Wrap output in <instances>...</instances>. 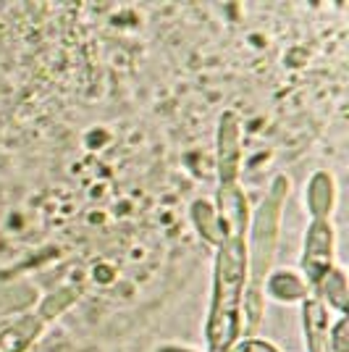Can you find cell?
I'll return each mask as SVG.
<instances>
[{
	"mask_svg": "<svg viewBox=\"0 0 349 352\" xmlns=\"http://www.w3.org/2000/svg\"><path fill=\"white\" fill-rule=\"evenodd\" d=\"M245 242L242 234H226L216 265V297L207 326L210 352H229L239 321V292L245 284Z\"/></svg>",
	"mask_w": 349,
	"mask_h": 352,
	"instance_id": "obj_1",
	"label": "cell"
},
{
	"mask_svg": "<svg viewBox=\"0 0 349 352\" xmlns=\"http://www.w3.org/2000/svg\"><path fill=\"white\" fill-rule=\"evenodd\" d=\"M286 187L289 184L284 179H276L271 197L260 206L258 219H255V232H252V279H255V287L249 292V297H255V300H258V287H260L262 281V274L268 271L273 250H276L278 213H281V203H284Z\"/></svg>",
	"mask_w": 349,
	"mask_h": 352,
	"instance_id": "obj_2",
	"label": "cell"
},
{
	"mask_svg": "<svg viewBox=\"0 0 349 352\" xmlns=\"http://www.w3.org/2000/svg\"><path fill=\"white\" fill-rule=\"evenodd\" d=\"M331 248H334L331 226L326 223V219H315L307 232L305 258H302V268L310 284H320V279L331 271Z\"/></svg>",
	"mask_w": 349,
	"mask_h": 352,
	"instance_id": "obj_3",
	"label": "cell"
},
{
	"mask_svg": "<svg viewBox=\"0 0 349 352\" xmlns=\"http://www.w3.org/2000/svg\"><path fill=\"white\" fill-rule=\"evenodd\" d=\"M218 153H221V187L234 184L236 163H239V121L234 113L221 118L218 132Z\"/></svg>",
	"mask_w": 349,
	"mask_h": 352,
	"instance_id": "obj_4",
	"label": "cell"
},
{
	"mask_svg": "<svg viewBox=\"0 0 349 352\" xmlns=\"http://www.w3.org/2000/svg\"><path fill=\"white\" fill-rule=\"evenodd\" d=\"M40 329H43L40 316H27L14 326H8L0 334V352H24L32 339L40 334Z\"/></svg>",
	"mask_w": 349,
	"mask_h": 352,
	"instance_id": "obj_5",
	"label": "cell"
},
{
	"mask_svg": "<svg viewBox=\"0 0 349 352\" xmlns=\"http://www.w3.org/2000/svg\"><path fill=\"white\" fill-rule=\"evenodd\" d=\"M305 331L310 342V352H323V344L328 339V326H326V308L318 300H307L305 305Z\"/></svg>",
	"mask_w": 349,
	"mask_h": 352,
	"instance_id": "obj_6",
	"label": "cell"
},
{
	"mask_svg": "<svg viewBox=\"0 0 349 352\" xmlns=\"http://www.w3.org/2000/svg\"><path fill=\"white\" fill-rule=\"evenodd\" d=\"M334 203V184L328 174H315L310 187H307V206L313 210L315 219H326V213L331 210Z\"/></svg>",
	"mask_w": 349,
	"mask_h": 352,
	"instance_id": "obj_7",
	"label": "cell"
},
{
	"mask_svg": "<svg viewBox=\"0 0 349 352\" xmlns=\"http://www.w3.org/2000/svg\"><path fill=\"white\" fill-rule=\"evenodd\" d=\"M268 289H271L273 297L286 300V302H289V300H300V297H305L307 294L305 281H300L294 274H289V271H278V274H273L271 281H268Z\"/></svg>",
	"mask_w": 349,
	"mask_h": 352,
	"instance_id": "obj_8",
	"label": "cell"
},
{
	"mask_svg": "<svg viewBox=\"0 0 349 352\" xmlns=\"http://www.w3.org/2000/svg\"><path fill=\"white\" fill-rule=\"evenodd\" d=\"M320 281H326V297L336 310L347 308V281L341 271H328Z\"/></svg>",
	"mask_w": 349,
	"mask_h": 352,
	"instance_id": "obj_9",
	"label": "cell"
},
{
	"mask_svg": "<svg viewBox=\"0 0 349 352\" xmlns=\"http://www.w3.org/2000/svg\"><path fill=\"white\" fill-rule=\"evenodd\" d=\"M334 352H347V321L344 318L334 329Z\"/></svg>",
	"mask_w": 349,
	"mask_h": 352,
	"instance_id": "obj_10",
	"label": "cell"
},
{
	"mask_svg": "<svg viewBox=\"0 0 349 352\" xmlns=\"http://www.w3.org/2000/svg\"><path fill=\"white\" fill-rule=\"evenodd\" d=\"M236 352H276L268 342H245V344H239Z\"/></svg>",
	"mask_w": 349,
	"mask_h": 352,
	"instance_id": "obj_11",
	"label": "cell"
},
{
	"mask_svg": "<svg viewBox=\"0 0 349 352\" xmlns=\"http://www.w3.org/2000/svg\"><path fill=\"white\" fill-rule=\"evenodd\" d=\"M160 352H190V350H179V347H163Z\"/></svg>",
	"mask_w": 349,
	"mask_h": 352,
	"instance_id": "obj_12",
	"label": "cell"
}]
</instances>
